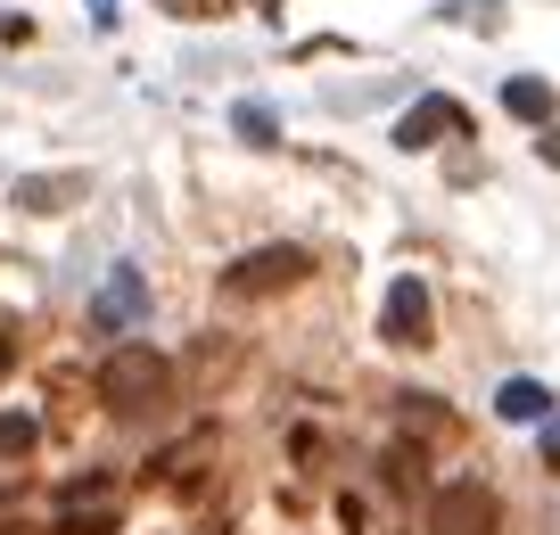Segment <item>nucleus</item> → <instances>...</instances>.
Returning a JSON list of instances; mask_svg holds the SVG:
<instances>
[{"label":"nucleus","mask_w":560,"mask_h":535,"mask_svg":"<svg viewBox=\"0 0 560 535\" xmlns=\"http://www.w3.org/2000/svg\"><path fill=\"white\" fill-rule=\"evenodd\" d=\"M462 132H470V107L438 91V100H420L412 116L396 124V149H438V140H462Z\"/></svg>","instance_id":"nucleus-5"},{"label":"nucleus","mask_w":560,"mask_h":535,"mask_svg":"<svg viewBox=\"0 0 560 535\" xmlns=\"http://www.w3.org/2000/svg\"><path fill=\"white\" fill-rule=\"evenodd\" d=\"M503 107L520 124H552V83H536V74H511L503 83Z\"/></svg>","instance_id":"nucleus-10"},{"label":"nucleus","mask_w":560,"mask_h":535,"mask_svg":"<svg viewBox=\"0 0 560 535\" xmlns=\"http://www.w3.org/2000/svg\"><path fill=\"white\" fill-rule=\"evenodd\" d=\"M100 404L116 420H149V412H165L174 404V363H165L158 346H116L100 363Z\"/></svg>","instance_id":"nucleus-1"},{"label":"nucleus","mask_w":560,"mask_h":535,"mask_svg":"<svg viewBox=\"0 0 560 535\" xmlns=\"http://www.w3.org/2000/svg\"><path fill=\"white\" fill-rule=\"evenodd\" d=\"M494 412H503V420H520V429H527V420H536V429H544V420H552V396H544L536 380H503V396H494Z\"/></svg>","instance_id":"nucleus-9"},{"label":"nucleus","mask_w":560,"mask_h":535,"mask_svg":"<svg viewBox=\"0 0 560 535\" xmlns=\"http://www.w3.org/2000/svg\"><path fill=\"white\" fill-rule=\"evenodd\" d=\"M165 18H182V25H207V18H231V0H158Z\"/></svg>","instance_id":"nucleus-13"},{"label":"nucleus","mask_w":560,"mask_h":535,"mask_svg":"<svg viewBox=\"0 0 560 535\" xmlns=\"http://www.w3.org/2000/svg\"><path fill=\"white\" fill-rule=\"evenodd\" d=\"M231 132H240L247 149H280V116H272L264 100H240V107H231Z\"/></svg>","instance_id":"nucleus-11"},{"label":"nucleus","mask_w":560,"mask_h":535,"mask_svg":"<svg viewBox=\"0 0 560 535\" xmlns=\"http://www.w3.org/2000/svg\"><path fill=\"white\" fill-rule=\"evenodd\" d=\"M140 305H149V289H140V272H116V280H107V289H100V305H91V313H100V329H124V322H132Z\"/></svg>","instance_id":"nucleus-8"},{"label":"nucleus","mask_w":560,"mask_h":535,"mask_svg":"<svg viewBox=\"0 0 560 535\" xmlns=\"http://www.w3.org/2000/svg\"><path fill=\"white\" fill-rule=\"evenodd\" d=\"M380 338L387 346H429V338H438V305H429V280H420V272H404L396 289H387Z\"/></svg>","instance_id":"nucleus-4"},{"label":"nucleus","mask_w":560,"mask_h":535,"mask_svg":"<svg viewBox=\"0 0 560 535\" xmlns=\"http://www.w3.org/2000/svg\"><path fill=\"white\" fill-rule=\"evenodd\" d=\"M42 445V420L34 412H0V462H25Z\"/></svg>","instance_id":"nucleus-12"},{"label":"nucleus","mask_w":560,"mask_h":535,"mask_svg":"<svg viewBox=\"0 0 560 535\" xmlns=\"http://www.w3.org/2000/svg\"><path fill=\"white\" fill-rule=\"evenodd\" d=\"M58 535H116V495L91 486V502H83V486H74L67 511H58Z\"/></svg>","instance_id":"nucleus-6"},{"label":"nucleus","mask_w":560,"mask_h":535,"mask_svg":"<svg viewBox=\"0 0 560 535\" xmlns=\"http://www.w3.org/2000/svg\"><path fill=\"white\" fill-rule=\"evenodd\" d=\"M91 18H100V25H116V0H91Z\"/></svg>","instance_id":"nucleus-17"},{"label":"nucleus","mask_w":560,"mask_h":535,"mask_svg":"<svg viewBox=\"0 0 560 535\" xmlns=\"http://www.w3.org/2000/svg\"><path fill=\"white\" fill-rule=\"evenodd\" d=\"M67 198H83V173H25V182H18V207L25 214H58Z\"/></svg>","instance_id":"nucleus-7"},{"label":"nucleus","mask_w":560,"mask_h":535,"mask_svg":"<svg viewBox=\"0 0 560 535\" xmlns=\"http://www.w3.org/2000/svg\"><path fill=\"white\" fill-rule=\"evenodd\" d=\"M503 527V502H494V486L478 478H454L429 495V535H494Z\"/></svg>","instance_id":"nucleus-2"},{"label":"nucleus","mask_w":560,"mask_h":535,"mask_svg":"<svg viewBox=\"0 0 560 535\" xmlns=\"http://www.w3.org/2000/svg\"><path fill=\"white\" fill-rule=\"evenodd\" d=\"M18 371V338H9V322H0V380Z\"/></svg>","instance_id":"nucleus-15"},{"label":"nucleus","mask_w":560,"mask_h":535,"mask_svg":"<svg viewBox=\"0 0 560 535\" xmlns=\"http://www.w3.org/2000/svg\"><path fill=\"white\" fill-rule=\"evenodd\" d=\"M544 469H560V412L544 420Z\"/></svg>","instance_id":"nucleus-14"},{"label":"nucleus","mask_w":560,"mask_h":535,"mask_svg":"<svg viewBox=\"0 0 560 535\" xmlns=\"http://www.w3.org/2000/svg\"><path fill=\"white\" fill-rule=\"evenodd\" d=\"M305 272H314L305 247H247V256L223 272V296H272V289H298Z\"/></svg>","instance_id":"nucleus-3"},{"label":"nucleus","mask_w":560,"mask_h":535,"mask_svg":"<svg viewBox=\"0 0 560 535\" xmlns=\"http://www.w3.org/2000/svg\"><path fill=\"white\" fill-rule=\"evenodd\" d=\"M256 9H264V18H280V0H256Z\"/></svg>","instance_id":"nucleus-18"},{"label":"nucleus","mask_w":560,"mask_h":535,"mask_svg":"<svg viewBox=\"0 0 560 535\" xmlns=\"http://www.w3.org/2000/svg\"><path fill=\"white\" fill-rule=\"evenodd\" d=\"M536 156H544V165H560V132H544V140H536Z\"/></svg>","instance_id":"nucleus-16"}]
</instances>
